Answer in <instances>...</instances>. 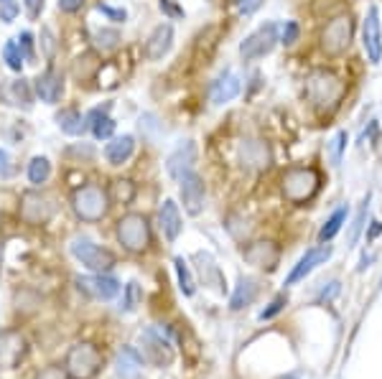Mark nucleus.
<instances>
[{
    "instance_id": "nucleus-7",
    "label": "nucleus",
    "mask_w": 382,
    "mask_h": 379,
    "mask_svg": "<svg viewBox=\"0 0 382 379\" xmlns=\"http://www.w3.org/2000/svg\"><path fill=\"white\" fill-rule=\"evenodd\" d=\"M278 43H281V31H278V23L276 21H268L257 26L250 36H245L240 43V59L242 62H260L265 59L268 54H273Z\"/></svg>"
},
{
    "instance_id": "nucleus-28",
    "label": "nucleus",
    "mask_w": 382,
    "mask_h": 379,
    "mask_svg": "<svg viewBox=\"0 0 382 379\" xmlns=\"http://www.w3.org/2000/svg\"><path fill=\"white\" fill-rule=\"evenodd\" d=\"M122 43V36L118 29L113 26H105V29H97L92 34V46L99 51V54H113L118 46Z\"/></svg>"
},
{
    "instance_id": "nucleus-16",
    "label": "nucleus",
    "mask_w": 382,
    "mask_h": 379,
    "mask_svg": "<svg viewBox=\"0 0 382 379\" xmlns=\"http://www.w3.org/2000/svg\"><path fill=\"white\" fill-rule=\"evenodd\" d=\"M197 163V143L194 141H181L174 150H171L169 161H166V171L174 181H181L186 173L194 171Z\"/></svg>"
},
{
    "instance_id": "nucleus-50",
    "label": "nucleus",
    "mask_w": 382,
    "mask_h": 379,
    "mask_svg": "<svg viewBox=\"0 0 382 379\" xmlns=\"http://www.w3.org/2000/svg\"><path fill=\"white\" fill-rule=\"evenodd\" d=\"M13 176V161H10V155L0 148V178H10Z\"/></svg>"
},
{
    "instance_id": "nucleus-51",
    "label": "nucleus",
    "mask_w": 382,
    "mask_h": 379,
    "mask_svg": "<svg viewBox=\"0 0 382 379\" xmlns=\"http://www.w3.org/2000/svg\"><path fill=\"white\" fill-rule=\"evenodd\" d=\"M260 6H262V0H237V10H240V15H253Z\"/></svg>"
},
{
    "instance_id": "nucleus-36",
    "label": "nucleus",
    "mask_w": 382,
    "mask_h": 379,
    "mask_svg": "<svg viewBox=\"0 0 382 379\" xmlns=\"http://www.w3.org/2000/svg\"><path fill=\"white\" fill-rule=\"evenodd\" d=\"M115 120L110 117V115H105V117L94 120L92 125H90V133H92L94 141H110V138H115Z\"/></svg>"
},
{
    "instance_id": "nucleus-44",
    "label": "nucleus",
    "mask_w": 382,
    "mask_h": 379,
    "mask_svg": "<svg viewBox=\"0 0 382 379\" xmlns=\"http://www.w3.org/2000/svg\"><path fill=\"white\" fill-rule=\"evenodd\" d=\"M298 36H301L298 21H285L283 31H281V43H283V46H293V43L298 41Z\"/></svg>"
},
{
    "instance_id": "nucleus-11",
    "label": "nucleus",
    "mask_w": 382,
    "mask_h": 379,
    "mask_svg": "<svg viewBox=\"0 0 382 379\" xmlns=\"http://www.w3.org/2000/svg\"><path fill=\"white\" fill-rule=\"evenodd\" d=\"M64 82H66V77H64V71L57 69L54 64H49L46 69L38 74V77L31 82L34 85V94L38 102H43V105H59L64 97Z\"/></svg>"
},
{
    "instance_id": "nucleus-20",
    "label": "nucleus",
    "mask_w": 382,
    "mask_h": 379,
    "mask_svg": "<svg viewBox=\"0 0 382 379\" xmlns=\"http://www.w3.org/2000/svg\"><path fill=\"white\" fill-rule=\"evenodd\" d=\"M174 49V26L171 23H158L150 31L148 41L143 46V57L148 62H161L163 57H169V51Z\"/></svg>"
},
{
    "instance_id": "nucleus-12",
    "label": "nucleus",
    "mask_w": 382,
    "mask_h": 379,
    "mask_svg": "<svg viewBox=\"0 0 382 379\" xmlns=\"http://www.w3.org/2000/svg\"><path fill=\"white\" fill-rule=\"evenodd\" d=\"M362 46H365L369 64L382 62V21L377 6H369L367 15L362 21Z\"/></svg>"
},
{
    "instance_id": "nucleus-2",
    "label": "nucleus",
    "mask_w": 382,
    "mask_h": 379,
    "mask_svg": "<svg viewBox=\"0 0 382 379\" xmlns=\"http://www.w3.org/2000/svg\"><path fill=\"white\" fill-rule=\"evenodd\" d=\"M71 211L79 222H87V224H94V222H102V219L110 214V194H107L105 186L99 183H85L79 189L71 191Z\"/></svg>"
},
{
    "instance_id": "nucleus-46",
    "label": "nucleus",
    "mask_w": 382,
    "mask_h": 379,
    "mask_svg": "<svg viewBox=\"0 0 382 379\" xmlns=\"http://www.w3.org/2000/svg\"><path fill=\"white\" fill-rule=\"evenodd\" d=\"M21 13V6L15 0H8V3H0V21L3 23H13Z\"/></svg>"
},
{
    "instance_id": "nucleus-21",
    "label": "nucleus",
    "mask_w": 382,
    "mask_h": 379,
    "mask_svg": "<svg viewBox=\"0 0 382 379\" xmlns=\"http://www.w3.org/2000/svg\"><path fill=\"white\" fill-rule=\"evenodd\" d=\"M158 224H161L163 237L169 242H176L178 234L184 232V219H181V211H178V204L174 199H166L158 211Z\"/></svg>"
},
{
    "instance_id": "nucleus-54",
    "label": "nucleus",
    "mask_w": 382,
    "mask_h": 379,
    "mask_svg": "<svg viewBox=\"0 0 382 379\" xmlns=\"http://www.w3.org/2000/svg\"><path fill=\"white\" fill-rule=\"evenodd\" d=\"M0 3H8V0H0Z\"/></svg>"
},
{
    "instance_id": "nucleus-55",
    "label": "nucleus",
    "mask_w": 382,
    "mask_h": 379,
    "mask_svg": "<svg viewBox=\"0 0 382 379\" xmlns=\"http://www.w3.org/2000/svg\"><path fill=\"white\" fill-rule=\"evenodd\" d=\"M234 3H237V0H234Z\"/></svg>"
},
{
    "instance_id": "nucleus-9",
    "label": "nucleus",
    "mask_w": 382,
    "mask_h": 379,
    "mask_svg": "<svg viewBox=\"0 0 382 379\" xmlns=\"http://www.w3.org/2000/svg\"><path fill=\"white\" fill-rule=\"evenodd\" d=\"M141 357L143 362H148L153 366H169L174 362V346L169 344V338H163L156 329H143L141 336Z\"/></svg>"
},
{
    "instance_id": "nucleus-19",
    "label": "nucleus",
    "mask_w": 382,
    "mask_h": 379,
    "mask_svg": "<svg viewBox=\"0 0 382 379\" xmlns=\"http://www.w3.org/2000/svg\"><path fill=\"white\" fill-rule=\"evenodd\" d=\"M77 288L82 293L97 298V301H113L115 295L120 293V283L110 278L107 273H94L87 275V278H77Z\"/></svg>"
},
{
    "instance_id": "nucleus-4",
    "label": "nucleus",
    "mask_w": 382,
    "mask_h": 379,
    "mask_svg": "<svg viewBox=\"0 0 382 379\" xmlns=\"http://www.w3.org/2000/svg\"><path fill=\"white\" fill-rule=\"evenodd\" d=\"M115 237L122 245V250L130 255H141L146 252L153 242V234H150V222L146 214H138V211H130L125 217L118 219V227H115Z\"/></svg>"
},
{
    "instance_id": "nucleus-25",
    "label": "nucleus",
    "mask_w": 382,
    "mask_h": 379,
    "mask_svg": "<svg viewBox=\"0 0 382 379\" xmlns=\"http://www.w3.org/2000/svg\"><path fill=\"white\" fill-rule=\"evenodd\" d=\"M141 364H143V357L138 354L135 349L125 346V349L118 354V377L120 379H138L141 377Z\"/></svg>"
},
{
    "instance_id": "nucleus-38",
    "label": "nucleus",
    "mask_w": 382,
    "mask_h": 379,
    "mask_svg": "<svg viewBox=\"0 0 382 379\" xmlns=\"http://www.w3.org/2000/svg\"><path fill=\"white\" fill-rule=\"evenodd\" d=\"M141 298H143V293H141V285L135 280H130L125 285V298H122V310L125 313H133L138 306H141Z\"/></svg>"
},
{
    "instance_id": "nucleus-45",
    "label": "nucleus",
    "mask_w": 382,
    "mask_h": 379,
    "mask_svg": "<svg viewBox=\"0 0 382 379\" xmlns=\"http://www.w3.org/2000/svg\"><path fill=\"white\" fill-rule=\"evenodd\" d=\"M87 6V0H57V8H59V13L64 15H77L82 13Z\"/></svg>"
},
{
    "instance_id": "nucleus-39",
    "label": "nucleus",
    "mask_w": 382,
    "mask_h": 379,
    "mask_svg": "<svg viewBox=\"0 0 382 379\" xmlns=\"http://www.w3.org/2000/svg\"><path fill=\"white\" fill-rule=\"evenodd\" d=\"M199 260H201V275H204V283H217V288L222 285V273L220 267L214 265V260L209 257V255H197Z\"/></svg>"
},
{
    "instance_id": "nucleus-49",
    "label": "nucleus",
    "mask_w": 382,
    "mask_h": 379,
    "mask_svg": "<svg viewBox=\"0 0 382 379\" xmlns=\"http://www.w3.org/2000/svg\"><path fill=\"white\" fill-rule=\"evenodd\" d=\"M158 8H161V13H166L169 18H181V15H184V10H181L174 0H158Z\"/></svg>"
},
{
    "instance_id": "nucleus-27",
    "label": "nucleus",
    "mask_w": 382,
    "mask_h": 379,
    "mask_svg": "<svg viewBox=\"0 0 382 379\" xmlns=\"http://www.w3.org/2000/svg\"><path fill=\"white\" fill-rule=\"evenodd\" d=\"M51 173H54V166L46 155H34L29 161V169H26V176H29V183L31 186H43L49 181Z\"/></svg>"
},
{
    "instance_id": "nucleus-53",
    "label": "nucleus",
    "mask_w": 382,
    "mask_h": 379,
    "mask_svg": "<svg viewBox=\"0 0 382 379\" xmlns=\"http://www.w3.org/2000/svg\"><path fill=\"white\" fill-rule=\"evenodd\" d=\"M281 379H298L296 374H288V377H281Z\"/></svg>"
},
{
    "instance_id": "nucleus-33",
    "label": "nucleus",
    "mask_w": 382,
    "mask_h": 379,
    "mask_svg": "<svg viewBox=\"0 0 382 379\" xmlns=\"http://www.w3.org/2000/svg\"><path fill=\"white\" fill-rule=\"evenodd\" d=\"M10 94H13V102L15 105H23L26 110L34 107V85H31L29 79H15L13 85H10Z\"/></svg>"
},
{
    "instance_id": "nucleus-17",
    "label": "nucleus",
    "mask_w": 382,
    "mask_h": 379,
    "mask_svg": "<svg viewBox=\"0 0 382 379\" xmlns=\"http://www.w3.org/2000/svg\"><path fill=\"white\" fill-rule=\"evenodd\" d=\"M242 257L245 262L253 267H260V270H276L278 262H281V250H278L276 242L270 239H260V242H253L242 250Z\"/></svg>"
},
{
    "instance_id": "nucleus-32",
    "label": "nucleus",
    "mask_w": 382,
    "mask_h": 379,
    "mask_svg": "<svg viewBox=\"0 0 382 379\" xmlns=\"http://www.w3.org/2000/svg\"><path fill=\"white\" fill-rule=\"evenodd\" d=\"M3 62H6L8 69L15 71V74H21V71H23L26 59H23V51H21V46H18L15 38H8L6 46H3Z\"/></svg>"
},
{
    "instance_id": "nucleus-31",
    "label": "nucleus",
    "mask_w": 382,
    "mask_h": 379,
    "mask_svg": "<svg viewBox=\"0 0 382 379\" xmlns=\"http://www.w3.org/2000/svg\"><path fill=\"white\" fill-rule=\"evenodd\" d=\"M174 267H176L178 290H181L186 298H191V295L197 293V283H194V275H191V270H189V262H186L184 257H176V260H174Z\"/></svg>"
},
{
    "instance_id": "nucleus-40",
    "label": "nucleus",
    "mask_w": 382,
    "mask_h": 379,
    "mask_svg": "<svg viewBox=\"0 0 382 379\" xmlns=\"http://www.w3.org/2000/svg\"><path fill=\"white\" fill-rule=\"evenodd\" d=\"M15 41H18V46H21L23 59H26L29 64H36V62H34V59H36V36L31 34V31H21Z\"/></svg>"
},
{
    "instance_id": "nucleus-26",
    "label": "nucleus",
    "mask_w": 382,
    "mask_h": 379,
    "mask_svg": "<svg viewBox=\"0 0 382 379\" xmlns=\"http://www.w3.org/2000/svg\"><path fill=\"white\" fill-rule=\"evenodd\" d=\"M255 295H257V280H255V278H240L232 298H229V308L242 310L245 306H250V303L255 301Z\"/></svg>"
},
{
    "instance_id": "nucleus-48",
    "label": "nucleus",
    "mask_w": 382,
    "mask_h": 379,
    "mask_svg": "<svg viewBox=\"0 0 382 379\" xmlns=\"http://www.w3.org/2000/svg\"><path fill=\"white\" fill-rule=\"evenodd\" d=\"M36 379H69V374H66V369L64 366H46L43 372L36 374Z\"/></svg>"
},
{
    "instance_id": "nucleus-41",
    "label": "nucleus",
    "mask_w": 382,
    "mask_h": 379,
    "mask_svg": "<svg viewBox=\"0 0 382 379\" xmlns=\"http://www.w3.org/2000/svg\"><path fill=\"white\" fill-rule=\"evenodd\" d=\"M94 8H97L102 15H105L107 21H113V23H125L127 21V10H125V8H115V6H107V3H97Z\"/></svg>"
},
{
    "instance_id": "nucleus-23",
    "label": "nucleus",
    "mask_w": 382,
    "mask_h": 379,
    "mask_svg": "<svg viewBox=\"0 0 382 379\" xmlns=\"http://www.w3.org/2000/svg\"><path fill=\"white\" fill-rule=\"evenodd\" d=\"M54 122L62 130L64 135L69 138H82L87 133V122H85V113L77 110V107H62L57 115H54Z\"/></svg>"
},
{
    "instance_id": "nucleus-3",
    "label": "nucleus",
    "mask_w": 382,
    "mask_h": 379,
    "mask_svg": "<svg viewBox=\"0 0 382 379\" xmlns=\"http://www.w3.org/2000/svg\"><path fill=\"white\" fill-rule=\"evenodd\" d=\"M318 186H321V173L313 166H290L281 176V191L285 201L296 206L309 204L318 194Z\"/></svg>"
},
{
    "instance_id": "nucleus-8",
    "label": "nucleus",
    "mask_w": 382,
    "mask_h": 379,
    "mask_svg": "<svg viewBox=\"0 0 382 379\" xmlns=\"http://www.w3.org/2000/svg\"><path fill=\"white\" fill-rule=\"evenodd\" d=\"M64 369L71 379H92L102 369V351L94 344H74L66 351Z\"/></svg>"
},
{
    "instance_id": "nucleus-47",
    "label": "nucleus",
    "mask_w": 382,
    "mask_h": 379,
    "mask_svg": "<svg viewBox=\"0 0 382 379\" xmlns=\"http://www.w3.org/2000/svg\"><path fill=\"white\" fill-rule=\"evenodd\" d=\"M43 8H46V0H23V10H26V15H29L31 21L41 18Z\"/></svg>"
},
{
    "instance_id": "nucleus-10",
    "label": "nucleus",
    "mask_w": 382,
    "mask_h": 379,
    "mask_svg": "<svg viewBox=\"0 0 382 379\" xmlns=\"http://www.w3.org/2000/svg\"><path fill=\"white\" fill-rule=\"evenodd\" d=\"M54 211H57L54 199L49 194H43V191H26L21 196V219L26 224H46L54 217Z\"/></svg>"
},
{
    "instance_id": "nucleus-43",
    "label": "nucleus",
    "mask_w": 382,
    "mask_h": 379,
    "mask_svg": "<svg viewBox=\"0 0 382 379\" xmlns=\"http://www.w3.org/2000/svg\"><path fill=\"white\" fill-rule=\"evenodd\" d=\"M347 143H349L347 130H339V133L334 135V141H332V148H334V166H339V163H341V155H344V150H347Z\"/></svg>"
},
{
    "instance_id": "nucleus-6",
    "label": "nucleus",
    "mask_w": 382,
    "mask_h": 379,
    "mask_svg": "<svg viewBox=\"0 0 382 379\" xmlns=\"http://www.w3.org/2000/svg\"><path fill=\"white\" fill-rule=\"evenodd\" d=\"M354 36V21L349 13H339L329 18L321 34H318V46L324 51L326 57H341L347 54L349 43H352Z\"/></svg>"
},
{
    "instance_id": "nucleus-35",
    "label": "nucleus",
    "mask_w": 382,
    "mask_h": 379,
    "mask_svg": "<svg viewBox=\"0 0 382 379\" xmlns=\"http://www.w3.org/2000/svg\"><path fill=\"white\" fill-rule=\"evenodd\" d=\"M369 201H372V194H367V196L362 199V204H360V211H357V217H354V222H352V229H349V247L360 239V234H362V229H365V222H367V214H369Z\"/></svg>"
},
{
    "instance_id": "nucleus-29",
    "label": "nucleus",
    "mask_w": 382,
    "mask_h": 379,
    "mask_svg": "<svg viewBox=\"0 0 382 379\" xmlns=\"http://www.w3.org/2000/svg\"><path fill=\"white\" fill-rule=\"evenodd\" d=\"M347 214H349L347 206H339V209L334 211L332 217L326 219L324 227L318 229V242H321V245H326V242H332V239L341 232V227L347 224Z\"/></svg>"
},
{
    "instance_id": "nucleus-24",
    "label": "nucleus",
    "mask_w": 382,
    "mask_h": 379,
    "mask_svg": "<svg viewBox=\"0 0 382 379\" xmlns=\"http://www.w3.org/2000/svg\"><path fill=\"white\" fill-rule=\"evenodd\" d=\"M240 90H242L240 77L232 74V71H225V74L212 85V92H209L212 105H227V102H232V99L240 94Z\"/></svg>"
},
{
    "instance_id": "nucleus-42",
    "label": "nucleus",
    "mask_w": 382,
    "mask_h": 379,
    "mask_svg": "<svg viewBox=\"0 0 382 379\" xmlns=\"http://www.w3.org/2000/svg\"><path fill=\"white\" fill-rule=\"evenodd\" d=\"M285 306H288V295H285V293L276 295V298H273V303H270L268 308L260 313V321H270V318H276L278 313L285 308Z\"/></svg>"
},
{
    "instance_id": "nucleus-52",
    "label": "nucleus",
    "mask_w": 382,
    "mask_h": 379,
    "mask_svg": "<svg viewBox=\"0 0 382 379\" xmlns=\"http://www.w3.org/2000/svg\"><path fill=\"white\" fill-rule=\"evenodd\" d=\"M380 234H382V224H380V222H377V219H375V222H372V224H369L367 242H372V239H375V237H380Z\"/></svg>"
},
{
    "instance_id": "nucleus-5",
    "label": "nucleus",
    "mask_w": 382,
    "mask_h": 379,
    "mask_svg": "<svg viewBox=\"0 0 382 379\" xmlns=\"http://www.w3.org/2000/svg\"><path fill=\"white\" fill-rule=\"evenodd\" d=\"M69 252L74 260L82 262V265H85L87 270H92V273H110V270L118 265V257H115L107 247L97 245V242H92L90 237H85V234L71 237Z\"/></svg>"
},
{
    "instance_id": "nucleus-15",
    "label": "nucleus",
    "mask_w": 382,
    "mask_h": 379,
    "mask_svg": "<svg viewBox=\"0 0 382 379\" xmlns=\"http://www.w3.org/2000/svg\"><path fill=\"white\" fill-rule=\"evenodd\" d=\"M237 155H240V163L245 171H265L273 161L270 145L260 138H245L237 148Z\"/></svg>"
},
{
    "instance_id": "nucleus-13",
    "label": "nucleus",
    "mask_w": 382,
    "mask_h": 379,
    "mask_svg": "<svg viewBox=\"0 0 382 379\" xmlns=\"http://www.w3.org/2000/svg\"><path fill=\"white\" fill-rule=\"evenodd\" d=\"M26 351H29V341L21 331L6 329L0 331V369H15L26 359Z\"/></svg>"
},
{
    "instance_id": "nucleus-30",
    "label": "nucleus",
    "mask_w": 382,
    "mask_h": 379,
    "mask_svg": "<svg viewBox=\"0 0 382 379\" xmlns=\"http://www.w3.org/2000/svg\"><path fill=\"white\" fill-rule=\"evenodd\" d=\"M107 194H110V201H113V204H130L135 199V194H138V189H135V183L130 181V178H115V181L110 183Z\"/></svg>"
},
{
    "instance_id": "nucleus-34",
    "label": "nucleus",
    "mask_w": 382,
    "mask_h": 379,
    "mask_svg": "<svg viewBox=\"0 0 382 379\" xmlns=\"http://www.w3.org/2000/svg\"><path fill=\"white\" fill-rule=\"evenodd\" d=\"M347 6V0H311V15L313 18H334L339 15Z\"/></svg>"
},
{
    "instance_id": "nucleus-1",
    "label": "nucleus",
    "mask_w": 382,
    "mask_h": 379,
    "mask_svg": "<svg viewBox=\"0 0 382 379\" xmlns=\"http://www.w3.org/2000/svg\"><path fill=\"white\" fill-rule=\"evenodd\" d=\"M347 94V82L332 69H313L306 79V97L321 115H334Z\"/></svg>"
},
{
    "instance_id": "nucleus-14",
    "label": "nucleus",
    "mask_w": 382,
    "mask_h": 379,
    "mask_svg": "<svg viewBox=\"0 0 382 379\" xmlns=\"http://www.w3.org/2000/svg\"><path fill=\"white\" fill-rule=\"evenodd\" d=\"M178 191H181V204H184V211L189 217H199L201 209H204V199H206V183L204 178L191 171L186 173L181 181H178Z\"/></svg>"
},
{
    "instance_id": "nucleus-37",
    "label": "nucleus",
    "mask_w": 382,
    "mask_h": 379,
    "mask_svg": "<svg viewBox=\"0 0 382 379\" xmlns=\"http://www.w3.org/2000/svg\"><path fill=\"white\" fill-rule=\"evenodd\" d=\"M36 43L41 46V54L46 57V62H54V57H57V36H54V31H51L49 26H43L41 36H38Z\"/></svg>"
},
{
    "instance_id": "nucleus-22",
    "label": "nucleus",
    "mask_w": 382,
    "mask_h": 379,
    "mask_svg": "<svg viewBox=\"0 0 382 379\" xmlns=\"http://www.w3.org/2000/svg\"><path fill=\"white\" fill-rule=\"evenodd\" d=\"M102 153H105V161L110 163V166H125L135 153V138L127 133L115 135V138H110V143L105 145Z\"/></svg>"
},
{
    "instance_id": "nucleus-18",
    "label": "nucleus",
    "mask_w": 382,
    "mask_h": 379,
    "mask_svg": "<svg viewBox=\"0 0 382 379\" xmlns=\"http://www.w3.org/2000/svg\"><path fill=\"white\" fill-rule=\"evenodd\" d=\"M332 245L326 242V245L321 247H313V250H309V252L301 257V260L293 265V270L288 273V278H285V285H296V283L306 280V275H311L313 270H316L318 265H324L329 257H332Z\"/></svg>"
}]
</instances>
